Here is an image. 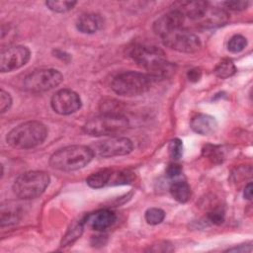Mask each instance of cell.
I'll use <instances>...</instances> for the list:
<instances>
[{
	"label": "cell",
	"mask_w": 253,
	"mask_h": 253,
	"mask_svg": "<svg viewBox=\"0 0 253 253\" xmlns=\"http://www.w3.org/2000/svg\"><path fill=\"white\" fill-rule=\"evenodd\" d=\"M151 82V78L145 73L127 71L117 75L113 79L111 87L118 95L131 97L145 93Z\"/></svg>",
	"instance_id": "cell-6"
},
{
	"label": "cell",
	"mask_w": 253,
	"mask_h": 253,
	"mask_svg": "<svg viewBox=\"0 0 253 253\" xmlns=\"http://www.w3.org/2000/svg\"><path fill=\"white\" fill-rule=\"evenodd\" d=\"M204 155L210 158L212 162L219 163L222 161L223 158V151L215 145H207L206 148L203 150Z\"/></svg>",
	"instance_id": "cell-27"
},
{
	"label": "cell",
	"mask_w": 253,
	"mask_h": 253,
	"mask_svg": "<svg viewBox=\"0 0 253 253\" xmlns=\"http://www.w3.org/2000/svg\"><path fill=\"white\" fill-rule=\"evenodd\" d=\"M52 110L59 115H70L81 107L79 95L70 89H60L53 94L50 100Z\"/></svg>",
	"instance_id": "cell-11"
},
{
	"label": "cell",
	"mask_w": 253,
	"mask_h": 253,
	"mask_svg": "<svg viewBox=\"0 0 253 253\" xmlns=\"http://www.w3.org/2000/svg\"><path fill=\"white\" fill-rule=\"evenodd\" d=\"M229 20L228 13L222 8H210L197 20L199 26L205 29L218 28L225 25Z\"/></svg>",
	"instance_id": "cell-14"
},
{
	"label": "cell",
	"mask_w": 253,
	"mask_h": 253,
	"mask_svg": "<svg viewBox=\"0 0 253 253\" xmlns=\"http://www.w3.org/2000/svg\"><path fill=\"white\" fill-rule=\"evenodd\" d=\"M224 220V213L221 210H213L207 215V221L211 224H220Z\"/></svg>",
	"instance_id": "cell-28"
},
{
	"label": "cell",
	"mask_w": 253,
	"mask_h": 253,
	"mask_svg": "<svg viewBox=\"0 0 253 253\" xmlns=\"http://www.w3.org/2000/svg\"><path fill=\"white\" fill-rule=\"evenodd\" d=\"M170 193L172 197L179 203H187L191 199V187L183 180L174 181L170 186Z\"/></svg>",
	"instance_id": "cell-19"
},
{
	"label": "cell",
	"mask_w": 253,
	"mask_h": 253,
	"mask_svg": "<svg viewBox=\"0 0 253 253\" xmlns=\"http://www.w3.org/2000/svg\"><path fill=\"white\" fill-rule=\"evenodd\" d=\"M145 220L148 224L156 225L161 223L165 218V212L159 208H150L145 211Z\"/></svg>",
	"instance_id": "cell-23"
},
{
	"label": "cell",
	"mask_w": 253,
	"mask_h": 253,
	"mask_svg": "<svg viewBox=\"0 0 253 253\" xmlns=\"http://www.w3.org/2000/svg\"><path fill=\"white\" fill-rule=\"evenodd\" d=\"M224 6L229 9V10H233V11H241L247 8L249 2L247 1H226L223 3Z\"/></svg>",
	"instance_id": "cell-30"
},
{
	"label": "cell",
	"mask_w": 253,
	"mask_h": 253,
	"mask_svg": "<svg viewBox=\"0 0 253 253\" xmlns=\"http://www.w3.org/2000/svg\"><path fill=\"white\" fill-rule=\"evenodd\" d=\"M112 175H113V172L110 169L99 170L89 175L88 178L86 179V183L91 188L99 189L106 186L111 181Z\"/></svg>",
	"instance_id": "cell-21"
},
{
	"label": "cell",
	"mask_w": 253,
	"mask_h": 253,
	"mask_svg": "<svg viewBox=\"0 0 253 253\" xmlns=\"http://www.w3.org/2000/svg\"><path fill=\"white\" fill-rule=\"evenodd\" d=\"M46 7L56 13H64L67 12L76 5L75 1H46Z\"/></svg>",
	"instance_id": "cell-24"
},
{
	"label": "cell",
	"mask_w": 253,
	"mask_h": 253,
	"mask_svg": "<svg viewBox=\"0 0 253 253\" xmlns=\"http://www.w3.org/2000/svg\"><path fill=\"white\" fill-rule=\"evenodd\" d=\"M47 136L46 126L37 121L18 125L11 129L6 137L7 143L17 149H30L42 144Z\"/></svg>",
	"instance_id": "cell-2"
},
{
	"label": "cell",
	"mask_w": 253,
	"mask_h": 253,
	"mask_svg": "<svg viewBox=\"0 0 253 253\" xmlns=\"http://www.w3.org/2000/svg\"><path fill=\"white\" fill-rule=\"evenodd\" d=\"M129 181H130V174H128V173L115 174L114 182H116V184H126Z\"/></svg>",
	"instance_id": "cell-32"
},
{
	"label": "cell",
	"mask_w": 253,
	"mask_h": 253,
	"mask_svg": "<svg viewBox=\"0 0 253 253\" xmlns=\"http://www.w3.org/2000/svg\"><path fill=\"white\" fill-rule=\"evenodd\" d=\"M209 3L206 1H184L176 4L175 9L179 10L184 17L197 21L206 12Z\"/></svg>",
	"instance_id": "cell-17"
},
{
	"label": "cell",
	"mask_w": 253,
	"mask_h": 253,
	"mask_svg": "<svg viewBox=\"0 0 253 253\" xmlns=\"http://www.w3.org/2000/svg\"><path fill=\"white\" fill-rule=\"evenodd\" d=\"M20 217L21 211L19 210V207H16V205L8 204L7 206L3 205L1 207V226L15 224L20 220Z\"/></svg>",
	"instance_id": "cell-20"
},
{
	"label": "cell",
	"mask_w": 253,
	"mask_h": 253,
	"mask_svg": "<svg viewBox=\"0 0 253 253\" xmlns=\"http://www.w3.org/2000/svg\"><path fill=\"white\" fill-rule=\"evenodd\" d=\"M161 39L165 46L179 52L193 53L198 51L201 47L199 37L183 28L174 31Z\"/></svg>",
	"instance_id": "cell-8"
},
{
	"label": "cell",
	"mask_w": 253,
	"mask_h": 253,
	"mask_svg": "<svg viewBox=\"0 0 253 253\" xmlns=\"http://www.w3.org/2000/svg\"><path fill=\"white\" fill-rule=\"evenodd\" d=\"M201 76H202V72H201V70L198 69V68L191 69V70H189V72H188V78H189V80L192 81V82H197V81H199L200 78H201Z\"/></svg>",
	"instance_id": "cell-33"
},
{
	"label": "cell",
	"mask_w": 253,
	"mask_h": 253,
	"mask_svg": "<svg viewBox=\"0 0 253 253\" xmlns=\"http://www.w3.org/2000/svg\"><path fill=\"white\" fill-rule=\"evenodd\" d=\"M182 173V167L177 163H170L166 169V175L168 178L174 179L180 176Z\"/></svg>",
	"instance_id": "cell-31"
},
{
	"label": "cell",
	"mask_w": 253,
	"mask_h": 253,
	"mask_svg": "<svg viewBox=\"0 0 253 253\" xmlns=\"http://www.w3.org/2000/svg\"><path fill=\"white\" fill-rule=\"evenodd\" d=\"M62 80L63 76L58 70L42 68L29 73L23 81V87L31 93H42L58 86Z\"/></svg>",
	"instance_id": "cell-7"
},
{
	"label": "cell",
	"mask_w": 253,
	"mask_h": 253,
	"mask_svg": "<svg viewBox=\"0 0 253 253\" xmlns=\"http://www.w3.org/2000/svg\"><path fill=\"white\" fill-rule=\"evenodd\" d=\"M246 45H247V40L245 37L241 35H234L228 41L227 48L229 51L233 53H237L243 50Z\"/></svg>",
	"instance_id": "cell-25"
},
{
	"label": "cell",
	"mask_w": 253,
	"mask_h": 253,
	"mask_svg": "<svg viewBox=\"0 0 253 253\" xmlns=\"http://www.w3.org/2000/svg\"><path fill=\"white\" fill-rule=\"evenodd\" d=\"M30 57L31 51L24 45H15L3 49L0 54V70L4 73L19 69L27 64Z\"/></svg>",
	"instance_id": "cell-10"
},
{
	"label": "cell",
	"mask_w": 253,
	"mask_h": 253,
	"mask_svg": "<svg viewBox=\"0 0 253 253\" xmlns=\"http://www.w3.org/2000/svg\"><path fill=\"white\" fill-rule=\"evenodd\" d=\"M191 128L202 135H209L213 133L217 128L216 120L208 114H197L190 122Z\"/></svg>",
	"instance_id": "cell-15"
},
{
	"label": "cell",
	"mask_w": 253,
	"mask_h": 253,
	"mask_svg": "<svg viewBox=\"0 0 253 253\" xmlns=\"http://www.w3.org/2000/svg\"><path fill=\"white\" fill-rule=\"evenodd\" d=\"M11 105H12L11 95L2 89L0 91V111H1V113L6 112L11 107Z\"/></svg>",
	"instance_id": "cell-29"
},
{
	"label": "cell",
	"mask_w": 253,
	"mask_h": 253,
	"mask_svg": "<svg viewBox=\"0 0 253 253\" xmlns=\"http://www.w3.org/2000/svg\"><path fill=\"white\" fill-rule=\"evenodd\" d=\"M169 155L173 160H179L183 155V142L179 138H174L168 145Z\"/></svg>",
	"instance_id": "cell-26"
},
{
	"label": "cell",
	"mask_w": 253,
	"mask_h": 253,
	"mask_svg": "<svg viewBox=\"0 0 253 253\" xmlns=\"http://www.w3.org/2000/svg\"><path fill=\"white\" fill-rule=\"evenodd\" d=\"M116 213L110 210H99L83 217L84 224L96 231H104L116 222Z\"/></svg>",
	"instance_id": "cell-13"
},
{
	"label": "cell",
	"mask_w": 253,
	"mask_h": 253,
	"mask_svg": "<svg viewBox=\"0 0 253 253\" xmlns=\"http://www.w3.org/2000/svg\"><path fill=\"white\" fill-rule=\"evenodd\" d=\"M49 176L43 171H28L14 181L13 192L22 200H31L41 196L49 184Z\"/></svg>",
	"instance_id": "cell-5"
},
{
	"label": "cell",
	"mask_w": 253,
	"mask_h": 253,
	"mask_svg": "<svg viewBox=\"0 0 253 253\" xmlns=\"http://www.w3.org/2000/svg\"><path fill=\"white\" fill-rule=\"evenodd\" d=\"M128 127L129 122L122 114L104 113L86 122L83 129L92 136H117Z\"/></svg>",
	"instance_id": "cell-4"
},
{
	"label": "cell",
	"mask_w": 253,
	"mask_h": 253,
	"mask_svg": "<svg viewBox=\"0 0 253 253\" xmlns=\"http://www.w3.org/2000/svg\"><path fill=\"white\" fill-rule=\"evenodd\" d=\"M184 19L185 17L179 10L173 9L159 17L153 23V31L157 36L163 38L170 33L181 29L184 23Z\"/></svg>",
	"instance_id": "cell-12"
},
{
	"label": "cell",
	"mask_w": 253,
	"mask_h": 253,
	"mask_svg": "<svg viewBox=\"0 0 253 253\" xmlns=\"http://www.w3.org/2000/svg\"><path fill=\"white\" fill-rule=\"evenodd\" d=\"M84 220L83 218L79 219V220H74L68 227V229L66 230L65 234L62 237L61 240V247H66V246H70L72 245L78 238H80V236L83 233L84 230Z\"/></svg>",
	"instance_id": "cell-18"
},
{
	"label": "cell",
	"mask_w": 253,
	"mask_h": 253,
	"mask_svg": "<svg viewBox=\"0 0 253 253\" xmlns=\"http://www.w3.org/2000/svg\"><path fill=\"white\" fill-rule=\"evenodd\" d=\"M94 151L86 145H69L56 150L49 158L52 168L60 171H75L85 167L94 157Z\"/></svg>",
	"instance_id": "cell-3"
},
{
	"label": "cell",
	"mask_w": 253,
	"mask_h": 253,
	"mask_svg": "<svg viewBox=\"0 0 253 253\" xmlns=\"http://www.w3.org/2000/svg\"><path fill=\"white\" fill-rule=\"evenodd\" d=\"M76 28L83 34H94L103 27V19L96 13H85L76 20Z\"/></svg>",
	"instance_id": "cell-16"
},
{
	"label": "cell",
	"mask_w": 253,
	"mask_h": 253,
	"mask_svg": "<svg viewBox=\"0 0 253 253\" xmlns=\"http://www.w3.org/2000/svg\"><path fill=\"white\" fill-rule=\"evenodd\" d=\"M244 198L247 200L252 199V183H248L244 188Z\"/></svg>",
	"instance_id": "cell-34"
},
{
	"label": "cell",
	"mask_w": 253,
	"mask_h": 253,
	"mask_svg": "<svg viewBox=\"0 0 253 253\" xmlns=\"http://www.w3.org/2000/svg\"><path fill=\"white\" fill-rule=\"evenodd\" d=\"M127 54L137 65L147 71L146 74L152 81L167 78L175 72V66L167 61L164 51L159 47L135 43L128 47Z\"/></svg>",
	"instance_id": "cell-1"
},
{
	"label": "cell",
	"mask_w": 253,
	"mask_h": 253,
	"mask_svg": "<svg viewBox=\"0 0 253 253\" xmlns=\"http://www.w3.org/2000/svg\"><path fill=\"white\" fill-rule=\"evenodd\" d=\"M235 72H236V67L234 63L229 59H223L214 68L215 75L221 79L230 77Z\"/></svg>",
	"instance_id": "cell-22"
},
{
	"label": "cell",
	"mask_w": 253,
	"mask_h": 253,
	"mask_svg": "<svg viewBox=\"0 0 253 253\" xmlns=\"http://www.w3.org/2000/svg\"><path fill=\"white\" fill-rule=\"evenodd\" d=\"M133 148L129 138L125 136H111L96 143L93 151L100 157L123 156L131 152Z\"/></svg>",
	"instance_id": "cell-9"
}]
</instances>
